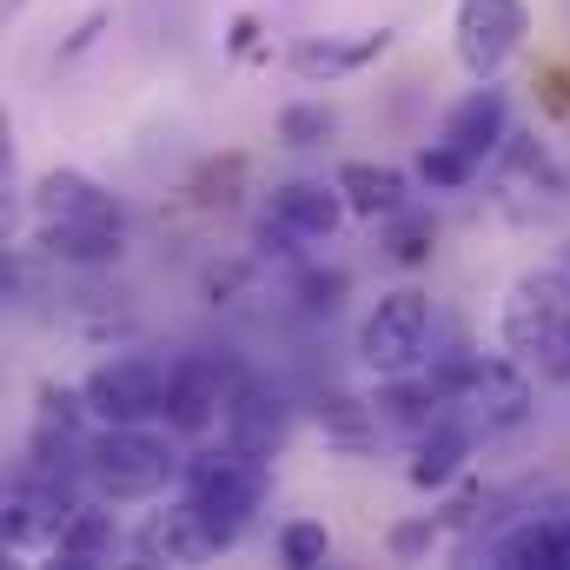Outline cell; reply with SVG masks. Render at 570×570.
<instances>
[{
	"instance_id": "cell-1",
	"label": "cell",
	"mask_w": 570,
	"mask_h": 570,
	"mask_svg": "<svg viewBox=\"0 0 570 570\" xmlns=\"http://www.w3.org/2000/svg\"><path fill=\"white\" fill-rule=\"evenodd\" d=\"M40 246L67 266H114L127 246V206L80 166H53L33 186Z\"/></svg>"
},
{
	"instance_id": "cell-2",
	"label": "cell",
	"mask_w": 570,
	"mask_h": 570,
	"mask_svg": "<svg viewBox=\"0 0 570 570\" xmlns=\"http://www.w3.org/2000/svg\"><path fill=\"white\" fill-rule=\"evenodd\" d=\"M179 498L199 511V524L213 531V544L226 551V544H239V531L253 524V511L266 504V458L259 451H246V444H213V451H199V458H186V471H179Z\"/></svg>"
},
{
	"instance_id": "cell-3",
	"label": "cell",
	"mask_w": 570,
	"mask_h": 570,
	"mask_svg": "<svg viewBox=\"0 0 570 570\" xmlns=\"http://www.w3.org/2000/svg\"><path fill=\"white\" fill-rule=\"evenodd\" d=\"M504 352L538 365L544 379H570V266H538L511 285L498 312Z\"/></svg>"
},
{
	"instance_id": "cell-4",
	"label": "cell",
	"mask_w": 570,
	"mask_h": 570,
	"mask_svg": "<svg viewBox=\"0 0 570 570\" xmlns=\"http://www.w3.org/2000/svg\"><path fill=\"white\" fill-rule=\"evenodd\" d=\"M179 438V431H173ZM166 431H146V425H107L100 438H87V491L100 504H140V498H159L179 471V451H173Z\"/></svg>"
},
{
	"instance_id": "cell-5",
	"label": "cell",
	"mask_w": 570,
	"mask_h": 570,
	"mask_svg": "<svg viewBox=\"0 0 570 570\" xmlns=\"http://www.w3.org/2000/svg\"><path fill=\"white\" fill-rule=\"evenodd\" d=\"M173 365L166 352H114L107 365L87 372V412L100 425H146V419H166V399H173Z\"/></svg>"
},
{
	"instance_id": "cell-6",
	"label": "cell",
	"mask_w": 570,
	"mask_h": 570,
	"mask_svg": "<svg viewBox=\"0 0 570 570\" xmlns=\"http://www.w3.org/2000/svg\"><path fill=\"white\" fill-rule=\"evenodd\" d=\"M444 379H451V412L471 431H484V438H498V431L531 419L524 358H451Z\"/></svg>"
},
{
	"instance_id": "cell-7",
	"label": "cell",
	"mask_w": 570,
	"mask_h": 570,
	"mask_svg": "<svg viewBox=\"0 0 570 570\" xmlns=\"http://www.w3.org/2000/svg\"><path fill=\"white\" fill-rule=\"evenodd\" d=\"M345 213H352V206H345L338 179H332V186H325V179H285V186H273V206H266V219H259V233H253V239H259V253L292 259L298 246L332 239Z\"/></svg>"
},
{
	"instance_id": "cell-8",
	"label": "cell",
	"mask_w": 570,
	"mask_h": 570,
	"mask_svg": "<svg viewBox=\"0 0 570 570\" xmlns=\"http://www.w3.org/2000/svg\"><path fill=\"white\" fill-rule=\"evenodd\" d=\"M431 345V305L425 292H385L365 325H358V358L379 372V379H399V372H419Z\"/></svg>"
},
{
	"instance_id": "cell-9",
	"label": "cell",
	"mask_w": 570,
	"mask_h": 570,
	"mask_svg": "<svg viewBox=\"0 0 570 570\" xmlns=\"http://www.w3.org/2000/svg\"><path fill=\"white\" fill-rule=\"evenodd\" d=\"M73 478H80V471H60V464H27V471L13 478V491H7V518H0V531H7L13 551H27V544H53V538L73 524V511H80Z\"/></svg>"
},
{
	"instance_id": "cell-10",
	"label": "cell",
	"mask_w": 570,
	"mask_h": 570,
	"mask_svg": "<svg viewBox=\"0 0 570 570\" xmlns=\"http://www.w3.org/2000/svg\"><path fill=\"white\" fill-rule=\"evenodd\" d=\"M531 33V13L524 0H458V20H451V47L464 60L471 80H491Z\"/></svg>"
},
{
	"instance_id": "cell-11",
	"label": "cell",
	"mask_w": 570,
	"mask_h": 570,
	"mask_svg": "<svg viewBox=\"0 0 570 570\" xmlns=\"http://www.w3.org/2000/svg\"><path fill=\"white\" fill-rule=\"evenodd\" d=\"M239 385H246V379H239L226 358H179V365H173V399H166V431H179V438L213 431L226 419V405H233Z\"/></svg>"
},
{
	"instance_id": "cell-12",
	"label": "cell",
	"mask_w": 570,
	"mask_h": 570,
	"mask_svg": "<svg viewBox=\"0 0 570 570\" xmlns=\"http://www.w3.org/2000/svg\"><path fill=\"white\" fill-rule=\"evenodd\" d=\"M504 127H511V100H504V87L478 80V87H471V94H464V100L444 114L438 140L451 146L458 159H471V166L484 173V159H491V153H504V140H511Z\"/></svg>"
},
{
	"instance_id": "cell-13",
	"label": "cell",
	"mask_w": 570,
	"mask_h": 570,
	"mask_svg": "<svg viewBox=\"0 0 570 570\" xmlns=\"http://www.w3.org/2000/svg\"><path fill=\"white\" fill-rule=\"evenodd\" d=\"M392 47V27H358V33H325V40H298L285 60L298 80H345L358 67H372Z\"/></svg>"
},
{
	"instance_id": "cell-14",
	"label": "cell",
	"mask_w": 570,
	"mask_h": 570,
	"mask_svg": "<svg viewBox=\"0 0 570 570\" xmlns=\"http://www.w3.org/2000/svg\"><path fill=\"white\" fill-rule=\"evenodd\" d=\"M134 551H140L146 564H206L219 544H213V531L199 524V511L179 498L173 511H153L140 524V538H134Z\"/></svg>"
},
{
	"instance_id": "cell-15",
	"label": "cell",
	"mask_w": 570,
	"mask_h": 570,
	"mask_svg": "<svg viewBox=\"0 0 570 570\" xmlns=\"http://www.w3.org/2000/svg\"><path fill=\"white\" fill-rule=\"evenodd\" d=\"M285 399L279 392H266V385H239L233 392V405H226V438L233 444H246V451H259V458H279V444H285Z\"/></svg>"
},
{
	"instance_id": "cell-16",
	"label": "cell",
	"mask_w": 570,
	"mask_h": 570,
	"mask_svg": "<svg viewBox=\"0 0 570 570\" xmlns=\"http://www.w3.org/2000/svg\"><path fill=\"white\" fill-rule=\"evenodd\" d=\"M471 438H478V431L464 425L458 412H444L438 425L419 431V451H412V471H405V478H412L419 491H444V484L464 471V458H471Z\"/></svg>"
},
{
	"instance_id": "cell-17",
	"label": "cell",
	"mask_w": 570,
	"mask_h": 570,
	"mask_svg": "<svg viewBox=\"0 0 570 570\" xmlns=\"http://www.w3.org/2000/svg\"><path fill=\"white\" fill-rule=\"evenodd\" d=\"M338 193H345V206H352L358 219H392L399 206H412L405 173H399V166H372V159L338 166Z\"/></svg>"
},
{
	"instance_id": "cell-18",
	"label": "cell",
	"mask_w": 570,
	"mask_h": 570,
	"mask_svg": "<svg viewBox=\"0 0 570 570\" xmlns=\"http://www.w3.org/2000/svg\"><path fill=\"white\" fill-rule=\"evenodd\" d=\"M498 564H511V570H570V511L518 524V531L498 544Z\"/></svg>"
},
{
	"instance_id": "cell-19",
	"label": "cell",
	"mask_w": 570,
	"mask_h": 570,
	"mask_svg": "<svg viewBox=\"0 0 570 570\" xmlns=\"http://www.w3.org/2000/svg\"><path fill=\"white\" fill-rule=\"evenodd\" d=\"M312 419H318V431L345 451V458H365L372 444H379V405H365V399H352V392H318L312 399Z\"/></svg>"
},
{
	"instance_id": "cell-20",
	"label": "cell",
	"mask_w": 570,
	"mask_h": 570,
	"mask_svg": "<svg viewBox=\"0 0 570 570\" xmlns=\"http://www.w3.org/2000/svg\"><path fill=\"white\" fill-rule=\"evenodd\" d=\"M114 551H120V524H114V511H73V524L53 538V558L73 564V570L114 564Z\"/></svg>"
},
{
	"instance_id": "cell-21",
	"label": "cell",
	"mask_w": 570,
	"mask_h": 570,
	"mask_svg": "<svg viewBox=\"0 0 570 570\" xmlns=\"http://www.w3.org/2000/svg\"><path fill=\"white\" fill-rule=\"evenodd\" d=\"M431 246H438V219L419 213V206H399L392 219H385V253L399 259V266H425Z\"/></svg>"
},
{
	"instance_id": "cell-22",
	"label": "cell",
	"mask_w": 570,
	"mask_h": 570,
	"mask_svg": "<svg viewBox=\"0 0 570 570\" xmlns=\"http://www.w3.org/2000/svg\"><path fill=\"white\" fill-rule=\"evenodd\" d=\"M332 558V538H325V524H312V518H292L279 531V564L292 570H318Z\"/></svg>"
},
{
	"instance_id": "cell-23",
	"label": "cell",
	"mask_w": 570,
	"mask_h": 570,
	"mask_svg": "<svg viewBox=\"0 0 570 570\" xmlns=\"http://www.w3.org/2000/svg\"><path fill=\"white\" fill-rule=\"evenodd\" d=\"M419 179H425L431 193H458V186H471V179H478V166H471V159H458L444 140H431L425 153H419Z\"/></svg>"
},
{
	"instance_id": "cell-24",
	"label": "cell",
	"mask_w": 570,
	"mask_h": 570,
	"mask_svg": "<svg viewBox=\"0 0 570 570\" xmlns=\"http://www.w3.org/2000/svg\"><path fill=\"white\" fill-rule=\"evenodd\" d=\"M239 179H246V159H239V153H233V159H213V166L193 179V199H199V206H233V199H239V193H233Z\"/></svg>"
},
{
	"instance_id": "cell-25",
	"label": "cell",
	"mask_w": 570,
	"mask_h": 570,
	"mask_svg": "<svg viewBox=\"0 0 570 570\" xmlns=\"http://www.w3.org/2000/svg\"><path fill=\"white\" fill-rule=\"evenodd\" d=\"M338 292H345V273H298V285H292L298 312H312V318H332L338 312Z\"/></svg>"
},
{
	"instance_id": "cell-26",
	"label": "cell",
	"mask_w": 570,
	"mask_h": 570,
	"mask_svg": "<svg viewBox=\"0 0 570 570\" xmlns=\"http://www.w3.org/2000/svg\"><path fill=\"white\" fill-rule=\"evenodd\" d=\"M279 140L285 146L332 140V114H325V107H305V100H298V107H285V114H279Z\"/></svg>"
},
{
	"instance_id": "cell-27",
	"label": "cell",
	"mask_w": 570,
	"mask_h": 570,
	"mask_svg": "<svg viewBox=\"0 0 570 570\" xmlns=\"http://www.w3.org/2000/svg\"><path fill=\"white\" fill-rule=\"evenodd\" d=\"M431 538H438V518L399 524V531H392V551H399V558H419V551H431Z\"/></svg>"
},
{
	"instance_id": "cell-28",
	"label": "cell",
	"mask_w": 570,
	"mask_h": 570,
	"mask_svg": "<svg viewBox=\"0 0 570 570\" xmlns=\"http://www.w3.org/2000/svg\"><path fill=\"white\" fill-rule=\"evenodd\" d=\"M100 27H107V13H87V20H80V27H73V40H67V47H60V53H67V60H73V53H87V47H94V40H100Z\"/></svg>"
},
{
	"instance_id": "cell-29",
	"label": "cell",
	"mask_w": 570,
	"mask_h": 570,
	"mask_svg": "<svg viewBox=\"0 0 570 570\" xmlns=\"http://www.w3.org/2000/svg\"><path fill=\"white\" fill-rule=\"evenodd\" d=\"M253 33H259V27H253V20L239 13V20H233V47H239V53H253Z\"/></svg>"
},
{
	"instance_id": "cell-30",
	"label": "cell",
	"mask_w": 570,
	"mask_h": 570,
	"mask_svg": "<svg viewBox=\"0 0 570 570\" xmlns=\"http://www.w3.org/2000/svg\"><path fill=\"white\" fill-rule=\"evenodd\" d=\"M564 266H570V253H564Z\"/></svg>"
}]
</instances>
